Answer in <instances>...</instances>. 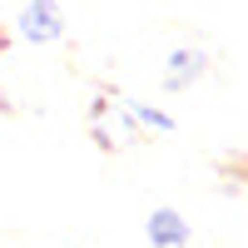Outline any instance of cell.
I'll return each instance as SVG.
<instances>
[{
	"label": "cell",
	"instance_id": "2",
	"mask_svg": "<svg viewBox=\"0 0 248 248\" xmlns=\"http://www.w3.org/2000/svg\"><path fill=\"white\" fill-rule=\"evenodd\" d=\"M174 65H169V85H184V79H194L199 70H203V60L194 55V50H184V55H169Z\"/></svg>",
	"mask_w": 248,
	"mask_h": 248
},
{
	"label": "cell",
	"instance_id": "1",
	"mask_svg": "<svg viewBox=\"0 0 248 248\" xmlns=\"http://www.w3.org/2000/svg\"><path fill=\"white\" fill-rule=\"evenodd\" d=\"M20 35H25L30 45H50V40L65 35V10H60L55 0H30V5L20 10Z\"/></svg>",
	"mask_w": 248,
	"mask_h": 248
},
{
	"label": "cell",
	"instance_id": "3",
	"mask_svg": "<svg viewBox=\"0 0 248 248\" xmlns=\"http://www.w3.org/2000/svg\"><path fill=\"white\" fill-rule=\"evenodd\" d=\"M149 233H154L159 243H179V238H184V223H179L174 214H154V223H149Z\"/></svg>",
	"mask_w": 248,
	"mask_h": 248
}]
</instances>
